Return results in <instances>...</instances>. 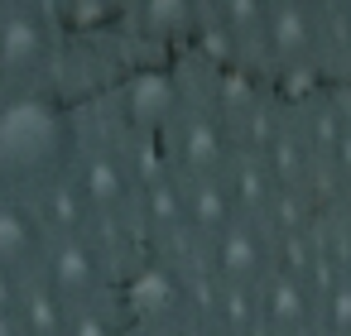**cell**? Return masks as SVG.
I'll return each mask as SVG.
<instances>
[{"instance_id": "cell-1", "label": "cell", "mask_w": 351, "mask_h": 336, "mask_svg": "<svg viewBox=\"0 0 351 336\" xmlns=\"http://www.w3.org/2000/svg\"><path fill=\"white\" fill-rule=\"evenodd\" d=\"M82 149L77 106L58 87L0 92V197L34 202L68 183Z\"/></svg>"}, {"instance_id": "cell-2", "label": "cell", "mask_w": 351, "mask_h": 336, "mask_svg": "<svg viewBox=\"0 0 351 336\" xmlns=\"http://www.w3.org/2000/svg\"><path fill=\"white\" fill-rule=\"evenodd\" d=\"M58 20L49 5H0V92L49 87V73L58 63Z\"/></svg>"}, {"instance_id": "cell-3", "label": "cell", "mask_w": 351, "mask_h": 336, "mask_svg": "<svg viewBox=\"0 0 351 336\" xmlns=\"http://www.w3.org/2000/svg\"><path fill=\"white\" fill-rule=\"evenodd\" d=\"M164 149L169 164L183 183H221L231 173V164L241 159L236 130L212 111V106H188L169 130H164Z\"/></svg>"}, {"instance_id": "cell-4", "label": "cell", "mask_w": 351, "mask_h": 336, "mask_svg": "<svg viewBox=\"0 0 351 336\" xmlns=\"http://www.w3.org/2000/svg\"><path fill=\"white\" fill-rule=\"evenodd\" d=\"M121 302L130 307V317L140 322V331H173L193 317V283L178 264L169 259H149L140 264L125 283H121Z\"/></svg>"}, {"instance_id": "cell-5", "label": "cell", "mask_w": 351, "mask_h": 336, "mask_svg": "<svg viewBox=\"0 0 351 336\" xmlns=\"http://www.w3.org/2000/svg\"><path fill=\"white\" fill-rule=\"evenodd\" d=\"M183 87L173 77V68H135L130 77H121L116 87V120L135 135V140H159L178 116H183Z\"/></svg>"}, {"instance_id": "cell-6", "label": "cell", "mask_w": 351, "mask_h": 336, "mask_svg": "<svg viewBox=\"0 0 351 336\" xmlns=\"http://www.w3.org/2000/svg\"><path fill=\"white\" fill-rule=\"evenodd\" d=\"M39 288H49L68 312L77 307H92V302H106V255L92 235H77V240H53L49 245V259L34 279Z\"/></svg>"}, {"instance_id": "cell-7", "label": "cell", "mask_w": 351, "mask_h": 336, "mask_svg": "<svg viewBox=\"0 0 351 336\" xmlns=\"http://www.w3.org/2000/svg\"><path fill=\"white\" fill-rule=\"evenodd\" d=\"M327 39V20L317 5H308V0H274V5L265 10V34H260V49L269 53L274 68L284 73H303L317 49Z\"/></svg>"}, {"instance_id": "cell-8", "label": "cell", "mask_w": 351, "mask_h": 336, "mask_svg": "<svg viewBox=\"0 0 351 336\" xmlns=\"http://www.w3.org/2000/svg\"><path fill=\"white\" fill-rule=\"evenodd\" d=\"M73 188L87 202L92 221H111L121 211H135V202H140V183H135L130 159L121 149H106V144L82 149V159L73 168Z\"/></svg>"}, {"instance_id": "cell-9", "label": "cell", "mask_w": 351, "mask_h": 336, "mask_svg": "<svg viewBox=\"0 0 351 336\" xmlns=\"http://www.w3.org/2000/svg\"><path fill=\"white\" fill-rule=\"evenodd\" d=\"M207 274L226 288H260L274 274V235L265 221H231V231L207 245Z\"/></svg>"}, {"instance_id": "cell-10", "label": "cell", "mask_w": 351, "mask_h": 336, "mask_svg": "<svg viewBox=\"0 0 351 336\" xmlns=\"http://www.w3.org/2000/svg\"><path fill=\"white\" fill-rule=\"evenodd\" d=\"M49 231L34 216L29 202L20 197H0V279L34 283L44 259H49Z\"/></svg>"}, {"instance_id": "cell-11", "label": "cell", "mask_w": 351, "mask_h": 336, "mask_svg": "<svg viewBox=\"0 0 351 336\" xmlns=\"http://www.w3.org/2000/svg\"><path fill=\"white\" fill-rule=\"evenodd\" d=\"M260 336H308L317 326V293L293 274H269L260 288Z\"/></svg>"}, {"instance_id": "cell-12", "label": "cell", "mask_w": 351, "mask_h": 336, "mask_svg": "<svg viewBox=\"0 0 351 336\" xmlns=\"http://www.w3.org/2000/svg\"><path fill=\"white\" fill-rule=\"evenodd\" d=\"M183 211H188L183 235H197L202 245H212L221 231H231V221H241L221 183H183Z\"/></svg>"}, {"instance_id": "cell-13", "label": "cell", "mask_w": 351, "mask_h": 336, "mask_svg": "<svg viewBox=\"0 0 351 336\" xmlns=\"http://www.w3.org/2000/svg\"><path fill=\"white\" fill-rule=\"evenodd\" d=\"M29 207H34V216L44 221L49 240H77V235L92 231V211H87V202L77 197L73 178L58 183V188H49V192H39Z\"/></svg>"}, {"instance_id": "cell-14", "label": "cell", "mask_w": 351, "mask_h": 336, "mask_svg": "<svg viewBox=\"0 0 351 336\" xmlns=\"http://www.w3.org/2000/svg\"><path fill=\"white\" fill-rule=\"evenodd\" d=\"M130 25H135V34L149 39V44H173V39H183L188 29H197L202 15L188 5V0H140V5L130 10Z\"/></svg>"}, {"instance_id": "cell-15", "label": "cell", "mask_w": 351, "mask_h": 336, "mask_svg": "<svg viewBox=\"0 0 351 336\" xmlns=\"http://www.w3.org/2000/svg\"><path fill=\"white\" fill-rule=\"evenodd\" d=\"M260 106H265V87H260L255 73H245V68H226V73L212 82V111H217L231 130H236L241 120H250Z\"/></svg>"}, {"instance_id": "cell-16", "label": "cell", "mask_w": 351, "mask_h": 336, "mask_svg": "<svg viewBox=\"0 0 351 336\" xmlns=\"http://www.w3.org/2000/svg\"><path fill=\"white\" fill-rule=\"evenodd\" d=\"M135 211H140V221H145L149 231H159V235H178V231L188 226V211H183V178L169 173V178H159V183L140 188Z\"/></svg>"}, {"instance_id": "cell-17", "label": "cell", "mask_w": 351, "mask_h": 336, "mask_svg": "<svg viewBox=\"0 0 351 336\" xmlns=\"http://www.w3.org/2000/svg\"><path fill=\"white\" fill-rule=\"evenodd\" d=\"M68 317H73V312H68L49 288L29 283L25 298H20V312H15L10 336H63V331H68Z\"/></svg>"}, {"instance_id": "cell-18", "label": "cell", "mask_w": 351, "mask_h": 336, "mask_svg": "<svg viewBox=\"0 0 351 336\" xmlns=\"http://www.w3.org/2000/svg\"><path fill=\"white\" fill-rule=\"evenodd\" d=\"M207 322L226 336H260V298L255 288H217L212 307H207Z\"/></svg>"}, {"instance_id": "cell-19", "label": "cell", "mask_w": 351, "mask_h": 336, "mask_svg": "<svg viewBox=\"0 0 351 336\" xmlns=\"http://www.w3.org/2000/svg\"><path fill=\"white\" fill-rule=\"evenodd\" d=\"M265 0H221L217 5V25H221V34L231 39V49L236 44H260V34H265Z\"/></svg>"}, {"instance_id": "cell-20", "label": "cell", "mask_w": 351, "mask_h": 336, "mask_svg": "<svg viewBox=\"0 0 351 336\" xmlns=\"http://www.w3.org/2000/svg\"><path fill=\"white\" fill-rule=\"evenodd\" d=\"M317 331L322 336H351V274H337L317 293Z\"/></svg>"}, {"instance_id": "cell-21", "label": "cell", "mask_w": 351, "mask_h": 336, "mask_svg": "<svg viewBox=\"0 0 351 336\" xmlns=\"http://www.w3.org/2000/svg\"><path fill=\"white\" fill-rule=\"evenodd\" d=\"M130 326L121 322V312H111L106 302H92V307H77L68 317V331L63 336H125Z\"/></svg>"}, {"instance_id": "cell-22", "label": "cell", "mask_w": 351, "mask_h": 336, "mask_svg": "<svg viewBox=\"0 0 351 336\" xmlns=\"http://www.w3.org/2000/svg\"><path fill=\"white\" fill-rule=\"evenodd\" d=\"M169 336H226V331H217L207 317H188V322H183V326H173Z\"/></svg>"}, {"instance_id": "cell-23", "label": "cell", "mask_w": 351, "mask_h": 336, "mask_svg": "<svg viewBox=\"0 0 351 336\" xmlns=\"http://www.w3.org/2000/svg\"><path fill=\"white\" fill-rule=\"evenodd\" d=\"M125 336H149V331H140V326H130V331H125Z\"/></svg>"}]
</instances>
